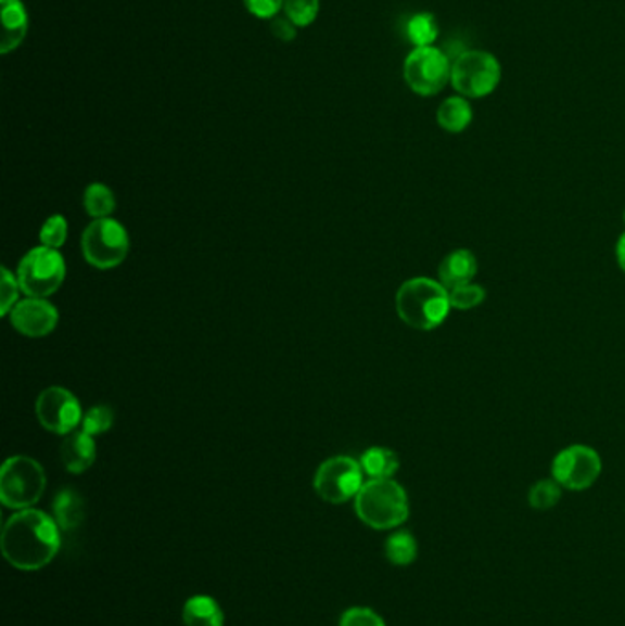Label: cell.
I'll list each match as a JSON object with an SVG mask.
<instances>
[{
	"mask_svg": "<svg viewBox=\"0 0 625 626\" xmlns=\"http://www.w3.org/2000/svg\"><path fill=\"white\" fill-rule=\"evenodd\" d=\"M361 463L350 457L329 458L314 476V489L329 503H345L356 498L363 487Z\"/></svg>",
	"mask_w": 625,
	"mask_h": 626,
	"instance_id": "cell-9",
	"label": "cell"
},
{
	"mask_svg": "<svg viewBox=\"0 0 625 626\" xmlns=\"http://www.w3.org/2000/svg\"><path fill=\"white\" fill-rule=\"evenodd\" d=\"M477 257L470 250H455L443 258L438 266V282L446 290L472 284L477 277Z\"/></svg>",
	"mask_w": 625,
	"mask_h": 626,
	"instance_id": "cell-14",
	"label": "cell"
},
{
	"mask_svg": "<svg viewBox=\"0 0 625 626\" xmlns=\"http://www.w3.org/2000/svg\"><path fill=\"white\" fill-rule=\"evenodd\" d=\"M417 555H419V545L409 532L393 533L385 542V557L395 566H409L411 562L417 561Z\"/></svg>",
	"mask_w": 625,
	"mask_h": 626,
	"instance_id": "cell-20",
	"label": "cell"
},
{
	"mask_svg": "<svg viewBox=\"0 0 625 626\" xmlns=\"http://www.w3.org/2000/svg\"><path fill=\"white\" fill-rule=\"evenodd\" d=\"M129 233L114 218H100L85 229L81 250L87 263L98 270H113L129 255Z\"/></svg>",
	"mask_w": 625,
	"mask_h": 626,
	"instance_id": "cell-7",
	"label": "cell"
},
{
	"mask_svg": "<svg viewBox=\"0 0 625 626\" xmlns=\"http://www.w3.org/2000/svg\"><path fill=\"white\" fill-rule=\"evenodd\" d=\"M66 237H68V223H66L65 217H61V215H53V217L48 218L39 231L41 246L52 247V250H60L65 244Z\"/></svg>",
	"mask_w": 625,
	"mask_h": 626,
	"instance_id": "cell-27",
	"label": "cell"
},
{
	"mask_svg": "<svg viewBox=\"0 0 625 626\" xmlns=\"http://www.w3.org/2000/svg\"><path fill=\"white\" fill-rule=\"evenodd\" d=\"M65 258L58 250L39 246L24 255L18 264L17 279L28 297L47 299L60 290L65 281Z\"/></svg>",
	"mask_w": 625,
	"mask_h": 626,
	"instance_id": "cell-6",
	"label": "cell"
},
{
	"mask_svg": "<svg viewBox=\"0 0 625 626\" xmlns=\"http://www.w3.org/2000/svg\"><path fill=\"white\" fill-rule=\"evenodd\" d=\"M284 0H244V7L254 17L268 18L278 17V13L283 10Z\"/></svg>",
	"mask_w": 625,
	"mask_h": 626,
	"instance_id": "cell-30",
	"label": "cell"
},
{
	"mask_svg": "<svg viewBox=\"0 0 625 626\" xmlns=\"http://www.w3.org/2000/svg\"><path fill=\"white\" fill-rule=\"evenodd\" d=\"M396 314L407 327L431 332L448 319L449 292L438 281L417 277L404 282L396 292Z\"/></svg>",
	"mask_w": 625,
	"mask_h": 626,
	"instance_id": "cell-2",
	"label": "cell"
},
{
	"mask_svg": "<svg viewBox=\"0 0 625 626\" xmlns=\"http://www.w3.org/2000/svg\"><path fill=\"white\" fill-rule=\"evenodd\" d=\"M340 626H385V623L374 610L355 606L343 612Z\"/></svg>",
	"mask_w": 625,
	"mask_h": 626,
	"instance_id": "cell-29",
	"label": "cell"
},
{
	"mask_svg": "<svg viewBox=\"0 0 625 626\" xmlns=\"http://www.w3.org/2000/svg\"><path fill=\"white\" fill-rule=\"evenodd\" d=\"M60 455L66 471L74 474L85 473L95 462L94 436H90L85 431H77V433L74 431L61 445Z\"/></svg>",
	"mask_w": 625,
	"mask_h": 626,
	"instance_id": "cell-15",
	"label": "cell"
},
{
	"mask_svg": "<svg viewBox=\"0 0 625 626\" xmlns=\"http://www.w3.org/2000/svg\"><path fill=\"white\" fill-rule=\"evenodd\" d=\"M37 420L53 434H68L84 422V410L79 399L63 386H48L37 398Z\"/></svg>",
	"mask_w": 625,
	"mask_h": 626,
	"instance_id": "cell-11",
	"label": "cell"
},
{
	"mask_svg": "<svg viewBox=\"0 0 625 626\" xmlns=\"http://www.w3.org/2000/svg\"><path fill=\"white\" fill-rule=\"evenodd\" d=\"M473 108L470 100L462 95H451L444 100L438 106L437 124L441 129L446 130L449 135H460L472 125Z\"/></svg>",
	"mask_w": 625,
	"mask_h": 626,
	"instance_id": "cell-17",
	"label": "cell"
},
{
	"mask_svg": "<svg viewBox=\"0 0 625 626\" xmlns=\"http://www.w3.org/2000/svg\"><path fill=\"white\" fill-rule=\"evenodd\" d=\"M0 17H2L0 53L7 55L23 44L24 37L28 34L30 18L23 0H0Z\"/></svg>",
	"mask_w": 625,
	"mask_h": 626,
	"instance_id": "cell-13",
	"label": "cell"
},
{
	"mask_svg": "<svg viewBox=\"0 0 625 626\" xmlns=\"http://www.w3.org/2000/svg\"><path fill=\"white\" fill-rule=\"evenodd\" d=\"M484 299H486V290L473 282L449 290V303L455 310H472L483 305Z\"/></svg>",
	"mask_w": 625,
	"mask_h": 626,
	"instance_id": "cell-26",
	"label": "cell"
},
{
	"mask_svg": "<svg viewBox=\"0 0 625 626\" xmlns=\"http://www.w3.org/2000/svg\"><path fill=\"white\" fill-rule=\"evenodd\" d=\"M406 31L407 39L413 42L414 48L433 47V42L437 41L438 37L437 18L431 13H417L409 18Z\"/></svg>",
	"mask_w": 625,
	"mask_h": 626,
	"instance_id": "cell-22",
	"label": "cell"
},
{
	"mask_svg": "<svg viewBox=\"0 0 625 626\" xmlns=\"http://www.w3.org/2000/svg\"><path fill=\"white\" fill-rule=\"evenodd\" d=\"M361 469L369 478H393L400 469L398 455L385 447H371L360 458Z\"/></svg>",
	"mask_w": 625,
	"mask_h": 626,
	"instance_id": "cell-19",
	"label": "cell"
},
{
	"mask_svg": "<svg viewBox=\"0 0 625 626\" xmlns=\"http://www.w3.org/2000/svg\"><path fill=\"white\" fill-rule=\"evenodd\" d=\"M2 555L13 568L37 572L55 559L61 548L60 526L44 511L23 510L2 527Z\"/></svg>",
	"mask_w": 625,
	"mask_h": 626,
	"instance_id": "cell-1",
	"label": "cell"
},
{
	"mask_svg": "<svg viewBox=\"0 0 625 626\" xmlns=\"http://www.w3.org/2000/svg\"><path fill=\"white\" fill-rule=\"evenodd\" d=\"M404 79L414 94L437 95L451 81V61L441 48H414L404 61Z\"/></svg>",
	"mask_w": 625,
	"mask_h": 626,
	"instance_id": "cell-8",
	"label": "cell"
},
{
	"mask_svg": "<svg viewBox=\"0 0 625 626\" xmlns=\"http://www.w3.org/2000/svg\"><path fill=\"white\" fill-rule=\"evenodd\" d=\"M113 425L114 412L106 405H95L92 409L87 410L84 414V422H81L85 433L90 434V436L109 433Z\"/></svg>",
	"mask_w": 625,
	"mask_h": 626,
	"instance_id": "cell-25",
	"label": "cell"
},
{
	"mask_svg": "<svg viewBox=\"0 0 625 626\" xmlns=\"http://www.w3.org/2000/svg\"><path fill=\"white\" fill-rule=\"evenodd\" d=\"M624 222H625V212H624Z\"/></svg>",
	"mask_w": 625,
	"mask_h": 626,
	"instance_id": "cell-33",
	"label": "cell"
},
{
	"mask_svg": "<svg viewBox=\"0 0 625 626\" xmlns=\"http://www.w3.org/2000/svg\"><path fill=\"white\" fill-rule=\"evenodd\" d=\"M53 519L63 532H76L85 519L84 498L72 487L61 489L53 498Z\"/></svg>",
	"mask_w": 625,
	"mask_h": 626,
	"instance_id": "cell-16",
	"label": "cell"
},
{
	"mask_svg": "<svg viewBox=\"0 0 625 626\" xmlns=\"http://www.w3.org/2000/svg\"><path fill=\"white\" fill-rule=\"evenodd\" d=\"M18 279H15L12 271L2 268V282H0V311L2 316H10V311L18 303Z\"/></svg>",
	"mask_w": 625,
	"mask_h": 626,
	"instance_id": "cell-28",
	"label": "cell"
},
{
	"mask_svg": "<svg viewBox=\"0 0 625 626\" xmlns=\"http://www.w3.org/2000/svg\"><path fill=\"white\" fill-rule=\"evenodd\" d=\"M10 322L18 334L28 335V337H44V335L52 334L58 327L60 311L47 299L28 297V299L18 301L15 308L10 311Z\"/></svg>",
	"mask_w": 625,
	"mask_h": 626,
	"instance_id": "cell-12",
	"label": "cell"
},
{
	"mask_svg": "<svg viewBox=\"0 0 625 626\" xmlns=\"http://www.w3.org/2000/svg\"><path fill=\"white\" fill-rule=\"evenodd\" d=\"M502 79L501 63L484 50H467L451 63V87L467 100H483L494 94Z\"/></svg>",
	"mask_w": 625,
	"mask_h": 626,
	"instance_id": "cell-5",
	"label": "cell"
},
{
	"mask_svg": "<svg viewBox=\"0 0 625 626\" xmlns=\"http://www.w3.org/2000/svg\"><path fill=\"white\" fill-rule=\"evenodd\" d=\"M561 495H563V487L554 478H545V481L536 482L531 487L528 503H531L532 510H552L560 502Z\"/></svg>",
	"mask_w": 625,
	"mask_h": 626,
	"instance_id": "cell-23",
	"label": "cell"
},
{
	"mask_svg": "<svg viewBox=\"0 0 625 626\" xmlns=\"http://www.w3.org/2000/svg\"><path fill=\"white\" fill-rule=\"evenodd\" d=\"M47 489V473L30 457L8 458L0 471V500L10 510H30Z\"/></svg>",
	"mask_w": 625,
	"mask_h": 626,
	"instance_id": "cell-4",
	"label": "cell"
},
{
	"mask_svg": "<svg viewBox=\"0 0 625 626\" xmlns=\"http://www.w3.org/2000/svg\"><path fill=\"white\" fill-rule=\"evenodd\" d=\"M356 515L372 529H395L409 516L407 493L393 478H371L355 498Z\"/></svg>",
	"mask_w": 625,
	"mask_h": 626,
	"instance_id": "cell-3",
	"label": "cell"
},
{
	"mask_svg": "<svg viewBox=\"0 0 625 626\" xmlns=\"http://www.w3.org/2000/svg\"><path fill=\"white\" fill-rule=\"evenodd\" d=\"M602 474V458L589 445H571L552 462V478L569 491H585Z\"/></svg>",
	"mask_w": 625,
	"mask_h": 626,
	"instance_id": "cell-10",
	"label": "cell"
},
{
	"mask_svg": "<svg viewBox=\"0 0 625 626\" xmlns=\"http://www.w3.org/2000/svg\"><path fill=\"white\" fill-rule=\"evenodd\" d=\"M616 260H618L620 270L625 273V233L620 234L618 244H616Z\"/></svg>",
	"mask_w": 625,
	"mask_h": 626,
	"instance_id": "cell-32",
	"label": "cell"
},
{
	"mask_svg": "<svg viewBox=\"0 0 625 626\" xmlns=\"http://www.w3.org/2000/svg\"><path fill=\"white\" fill-rule=\"evenodd\" d=\"M183 625L225 626V614L220 604L209 596H193L183 604Z\"/></svg>",
	"mask_w": 625,
	"mask_h": 626,
	"instance_id": "cell-18",
	"label": "cell"
},
{
	"mask_svg": "<svg viewBox=\"0 0 625 626\" xmlns=\"http://www.w3.org/2000/svg\"><path fill=\"white\" fill-rule=\"evenodd\" d=\"M283 10L297 28H307L318 18L319 0H284Z\"/></svg>",
	"mask_w": 625,
	"mask_h": 626,
	"instance_id": "cell-24",
	"label": "cell"
},
{
	"mask_svg": "<svg viewBox=\"0 0 625 626\" xmlns=\"http://www.w3.org/2000/svg\"><path fill=\"white\" fill-rule=\"evenodd\" d=\"M84 205L90 217L100 220V218H111L116 209V199H114L113 191L103 183H92L85 191Z\"/></svg>",
	"mask_w": 625,
	"mask_h": 626,
	"instance_id": "cell-21",
	"label": "cell"
},
{
	"mask_svg": "<svg viewBox=\"0 0 625 626\" xmlns=\"http://www.w3.org/2000/svg\"><path fill=\"white\" fill-rule=\"evenodd\" d=\"M270 31L278 41L292 42L297 37V26L289 17L271 18Z\"/></svg>",
	"mask_w": 625,
	"mask_h": 626,
	"instance_id": "cell-31",
	"label": "cell"
}]
</instances>
